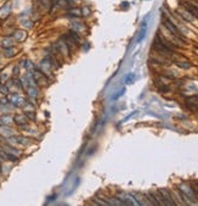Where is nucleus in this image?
<instances>
[{
    "instance_id": "obj_24",
    "label": "nucleus",
    "mask_w": 198,
    "mask_h": 206,
    "mask_svg": "<svg viewBox=\"0 0 198 206\" xmlns=\"http://www.w3.org/2000/svg\"><path fill=\"white\" fill-rule=\"evenodd\" d=\"M3 156H5L6 159L11 160V161H17V157H16V156H14V155H11V154H3Z\"/></svg>"
},
{
    "instance_id": "obj_14",
    "label": "nucleus",
    "mask_w": 198,
    "mask_h": 206,
    "mask_svg": "<svg viewBox=\"0 0 198 206\" xmlns=\"http://www.w3.org/2000/svg\"><path fill=\"white\" fill-rule=\"evenodd\" d=\"M14 121V118L11 116H3V117H0V125H4V126H7L10 125Z\"/></svg>"
},
{
    "instance_id": "obj_27",
    "label": "nucleus",
    "mask_w": 198,
    "mask_h": 206,
    "mask_svg": "<svg viewBox=\"0 0 198 206\" xmlns=\"http://www.w3.org/2000/svg\"><path fill=\"white\" fill-rule=\"evenodd\" d=\"M0 90H1L3 91V94H7V93H9V89H7V87H0Z\"/></svg>"
},
{
    "instance_id": "obj_20",
    "label": "nucleus",
    "mask_w": 198,
    "mask_h": 206,
    "mask_svg": "<svg viewBox=\"0 0 198 206\" xmlns=\"http://www.w3.org/2000/svg\"><path fill=\"white\" fill-rule=\"evenodd\" d=\"M5 56H7V57H11V56H14L15 55V49L11 46V48H6L5 49Z\"/></svg>"
},
{
    "instance_id": "obj_30",
    "label": "nucleus",
    "mask_w": 198,
    "mask_h": 206,
    "mask_svg": "<svg viewBox=\"0 0 198 206\" xmlns=\"http://www.w3.org/2000/svg\"><path fill=\"white\" fill-rule=\"evenodd\" d=\"M18 70H19L18 67H15V68H14V73H15V75H17V73H18Z\"/></svg>"
},
{
    "instance_id": "obj_29",
    "label": "nucleus",
    "mask_w": 198,
    "mask_h": 206,
    "mask_svg": "<svg viewBox=\"0 0 198 206\" xmlns=\"http://www.w3.org/2000/svg\"><path fill=\"white\" fill-rule=\"evenodd\" d=\"M122 94H124V89H123V90H121V91H119V93H118V94H117V95H114V96H113V99H118V98H119V96H121Z\"/></svg>"
},
{
    "instance_id": "obj_18",
    "label": "nucleus",
    "mask_w": 198,
    "mask_h": 206,
    "mask_svg": "<svg viewBox=\"0 0 198 206\" xmlns=\"http://www.w3.org/2000/svg\"><path fill=\"white\" fill-rule=\"evenodd\" d=\"M153 194H154V197H156V199H157L158 204H159V205H165L164 199H163V197H162L161 191H156V193H153Z\"/></svg>"
},
{
    "instance_id": "obj_28",
    "label": "nucleus",
    "mask_w": 198,
    "mask_h": 206,
    "mask_svg": "<svg viewBox=\"0 0 198 206\" xmlns=\"http://www.w3.org/2000/svg\"><path fill=\"white\" fill-rule=\"evenodd\" d=\"M131 79H134V75H133V73L128 76V78H126V83H130V81H131Z\"/></svg>"
},
{
    "instance_id": "obj_10",
    "label": "nucleus",
    "mask_w": 198,
    "mask_h": 206,
    "mask_svg": "<svg viewBox=\"0 0 198 206\" xmlns=\"http://www.w3.org/2000/svg\"><path fill=\"white\" fill-rule=\"evenodd\" d=\"M10 100H11V102H12L14 105H16V106L22 105L23 102H24V100H23L22 98H19L17 94H12L11 96H10Z\"/></svg>"
},
{
    "instance_id": "obj_22",
    "label": "nucleus",
    "mask_w": 198,
    "mask_h": 206,
    "mask_svg": "<svg viewBox=\"0 0 198 206\" xmlns=\"http://www.w3.org/2000/svg\"><path fill=\"white\" fill-rule=\"evenodd\" d=\"M191 187H192V189H193V191H194V194H196V197H197V199H198V181L192 182V183H191Z\"/></svg>"
},
{
    "instance_id": "obj_3",
    "label": "nucleus",
    "mask_w": 198,
    "mask_h": 206,
    "mask_svg": "<svg viewBox=\"0 0 198 206\" xmlns=\"http://www.w3.org/2000/svg\"><path fill=\"white\" fill-rule=\"evenodd\" d=\"M179 189H180V190H181V191H182V193H184V194H185L186 197L189 198L190 200H192V201H191L192 204H193V202L197 204L196 200H198V199H197L196 194H194V191H193V189H192V187H191V184L189 185V184H185V183H184V184H181L180 187H179Z\"/></svg>"
},
{
    "instance_id": "obj_16",
    "label": "nucleus",
    "mask_w": 198,
    "mask_h": 206,
    "mask_svg": "<svg viewBox=\"0 0 198 206\" xmlns=\"http://www.w3.org/2000/svg\"><path fill=\"white\" fill-rule=\"evenodd\" d=\"M28 95L29 96H32V98H35L38 95V90L35 88V86H31V87H28Z\"/></svg>"
},
{
    "instance_id": "obj_9",
    "label": "nucleus",
    "mask_w": 198,
    "mask_h": 206,
    "mask_svg": "<svg viewBox=\"0 0 198 206\" xmlns=\"http://www.w3.org/2000/svg\"><path fill=\"white\" fill-rule=\"evenodd\" d=\"M179 15H180V16H181V17L185 20V21H187V22H192L193 20H194V17H193V16H192V15H191L189 11H187L186 9L184 10V11H180V12H179Z\"/></svg>"
},
{
    "instance_id": "obj_5",
    "label": "nucleus",
    "mask_w": 198,
    "mask_h": 206,
    "mask_svg": "<svg viewBox=\"0 0 198 206\" xmlns=\"http://www.w3.org/2000/svg\"><path fill=\"white\" fill-rule=\"evenodd\" d=\"M26 38H27L26 30H23V29H17V30H15V33H14V39H15V40H17V42H23Z\"/></svg>"
},
{
    "instance_id": "obj_1",
    "label": "nucleus",
    "mask_w": 198,
    "mask_h": 206,
    "mask_svg": "<svg viewBox=\"0 0 198 206\" xmlns=\"http://www.w3.org/2000/svg\"><path fill=\"white\" fill-rule=\"evenodd\" d=\"M162 22H163V25H164V27L169 30V32L175 37V38H177V39H180V40H182V42H185V37L182 36V33L180 32V29L177 28V26L171 21L170 18H168V17H163V20H162Z\"/></svg>"
},
{
    "instance_id": "obj_26",
    "label": "nucleus",
    "mask_w": 198,
    "mask_h": 206,
    "mask_svg": "<svg viewBox=\"0 0 198 206\" xmlns=\"http://www.w3.org/2000/svg\"><path fill=\"white\" fill-rule=\"evenodd\" d=\"M23 25H24L27 28H31V27H32V22L28 21V20H27V21H23Z\"/></svg>"
},
{
    "instance_id": "obj_11",
    "label": "nucleus",
    "mask_w": 198,
    "mask_h": 206,
    "mask_svg": "<svg viewBox=\"0 0 198 206\" xmlns=\"http://www.w3.org/2000/svg\"><path fill=\"white\" fill-rule=\"evenodd\" d=\"M14 121L17 123V125H26L27 123V116H26V114L24 115H16L15 117H14Z\"/></svg>"
},
{
    "instance_id": "obj_23",
    "label": "nucleus",
    "mask_w": 198,
    "mask_h": 206,
    "mask_svg": "<svg viewBox=\"0 0 198 206\" xmlns=\"http://www.w3.org/2000/svg\"><path fill=\"white\" fill-rule=\"evenodd\" d=\"M90 14H91V11H90V9H89L88 6L82 7V15H83V16H89Z\"/></svg>"
},
{
    "instance_id": "obj_33",
    "label": "nucleus",
    "mask_w": 198,
    "mask_h": 206,
    "mask_svg": "<svg viewBox=\"0 0 198 206\" xmlns=\"http://www.w3.org/2000/svg\"><path fill=\"white\" fill-rule=\"evenodd\" d=\"M0 170H1V167H0Z\"/></svg>"
},
{
    "instance_id": "obj_17",
    "label": "nucleus",
    "mask_w": 198,
    "mask_h": 206,
    "mask_svg": "<svg viewBox=\"0 0 198 206\" xmlns=\"http://www.w3.org/2000/svg\"><path fill=\"white\" fill-rule=\"evenodd\" d=\"M176 65L179 66V67H181V68H185V70H187V68H190L192 65L189 62V61H177L176 62Z\"/></svg>"
},
{
    "instance_id": "obj_13",
    "label": "nucleus",
    "mask_w": 198,
    "mask_h": 206,
    "mask_svg": "<svg viewBox=\"0 0 198 206\" xmlns=\"http://www.w3.org/2000/svg\"><path fill=\"white\" fill-rule=\"evenodd\" d=\"M0 133H1L3 136H6V137H9V136H11L12 133H14V131L10 128V127H6V126H1L0 127Z\"/></svg>"
},
{
    "instance_id": "obj_21",
    "label": "nucleus",
    "mask_w": 198,
    "mask_h": 206,
    "mask_svg": "<svg viewBox=\"0 0 198 206\" xmlns=\"http://www.w3.org/2000/svg\"><path fill=\"white\" fill-rule=\"evenodd\" d=\"M146 28H147V26H146V23H143V26H142V29H141V33H140V37L137 38V43H140L141 40L143 39V37H145V33H146Z\"/></svg>"
},
{
    "instance_id": "obj_19",
    "label": "nucleus",
    "mask_w": 198,
    "mask_h": 206,
    "mask_svg": "<svg viewBox=\"0 0 198 206\" xmlns=\"http://www.w3.org/2000/svg\"><path fill=\"white\" fill-rule=\"evenodd\" d=\"M16 143H19L22 145H27V144H29V139L26 137H16Z\"/></svg>"
},
{
    "instance_id": "obj_15",
    "label": "nucleus",
    "mask_w": 198,
    "mask_h": 206,
    "mask_svg": "<svg viewBox=\"0 0 198 206\" xmlns=\"http://www.w3.org/2000/svg\"><path fill=\"white\" fill-rule=\"evenodd\" d=\"M146 198L150 200V204H152V205H159L158 204V201H157V199H156V197H154V194L153 193H147L146 194Z\"/></svg>"
},
{
    "instance_id": "obj_12",
    "label": "nucleus",
    "mask_w": 198,
    "mask_h": 206,
    "mask_svg": "<svg viewBox=\"0 0 198 206\" xmlns=\"http://www.w3.org/2000/svg\"><path fill=\"white\" fill-rule=\"evenodd\" d=\"M14 45V39L12 38H10V37H5L3 40H1V46L4 49L6 48H11Z\"/></svg>"
},
{
    "instance_id": "obj_31",
    "label": "nucleus",
    "mask_w": 198,
    "mask_h": 206,
    "mask_svg": "<svg viewBox=\"0 0 198 206\" xmlns=\"http://www.w3.org/2000/svg\"><path fill=\"white\" fill-rule=\"evenodd\" d=\"M67 1H68L69 4H73V3H77L78 0H67Z\"/></svg>"
},
{
    "instance_id": "obj_6",
    "label": "nucleus",
    "mask_w": 198,
    "mask_h": 206,
    "mask_svg": "<svg viewBox=\"0 0 198 206\" xmlns=\"http://www.w3.org/2000/svg\"><path fill=\"white\" fill-rule=\"evenodd\" d=\"M71 28H72L73 30H75V32H82V30H84L85 26H84L83 22L74 20V21H72V23H71Z\"/></svg>"
},
{
    "instance_id": "obj_32",
    "label": "nucleus",
    "mask_w": 198,
    "mask_h": 206,
    "mask_svg": "<svg viewBox=\"0 0 198 206\" xmlns=\"http://www.w3.org/2000/svg\"><path fill=\"white\" fill-rule=\"evenodd\" d=\"M0 87H1V83H0Z\"/></svg>"
},
{
    "instance_id": "obj_4",
    "label": "nucleus",
    "mask_w": 198,
    "mask_h": 206,
    "mask_svg": "<svg viewBox=\"0 0 198 206\" xmlns=\"http://www.w3.org/2000/svg\"><path fill=\"white\" fill-rule=\"evenodd\" d=\"M159 191H161L162 197H163V199H164L165 205H176V204H177V202L175 201V198L173 197V194H171L169 190H166V189H161Z\"/></svg>"
},
{
    "instance_id": "obj_7",
    "label": "nucleus",
    "mask_w": 198,
    "mask_h": 206,
    "mask_svg": "<svg viewBox=\"0 0 198 206\" xmlns=\"http://www.w3.org/2000/svg\"><path fill=\"white\" fill-rule=\"evenodd\" d=\"M10 12H11V5L10 4H6L4 5L1 9H0V18H6Z\"/></svg>"
},
{
    "instance_id": "obj_2",
    "label": "nucleus",
    "mask_w": 198,
    "mask_h": 206,
    "mask_svg": "<svg viewBox=\"0 0 198 206\" xmlns=\"http://www.w3.org/2000/svg\"><path fill=\"white\" fill-rule=\"evenodd\" d=\"M184 9H186L194 18H198V4L194 3V0H184L181 1Z\"/></svg>"
},
{
    "instance_id": "obj_8",
    "label": "nucleus",
    "mask_w": 198,
    "mask_h": 206,
    "mask_svg": "<svg viewBox=\"0 0 198 206\" xmlns=\"http://www.w3.org/2000/svg\"><path fill=\"white\" fill-rule=\"evenodd\" d=\"M67 15L68 16H72V17H79V16H82V9L72 7V9H69L68 11H67Z\"/></svg>"
},
{
    "instance_id": "obj_25",
    "label": "nucleus",
    "mask_w": 198,
    "mask_h": 206,
    "mask_svg": "<svg viewBox=\"0 0 198 206\" xmlns=\"http://www.w3.org/2000/svg\"><path fill=\"white\" fill-rule=\"evenodd\" d=\"M26 116L28 118H31V120H35V114H34L33 111H27L26 112Z\"/></svg>"
}]
</instances>
